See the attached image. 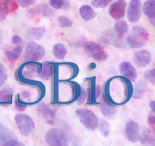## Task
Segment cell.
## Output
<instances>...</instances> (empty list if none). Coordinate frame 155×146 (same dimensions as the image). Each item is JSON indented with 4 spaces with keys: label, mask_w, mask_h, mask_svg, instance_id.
<instances>
[{
    "label": "cell",
    "mask_w": 155,
    "mask_h": 146,
    "mask_svg": "<svg viewBox=\"0 0 155 146\" xmlns=\"http://www.w3.org/2000/svg\"><path fill=\"white\" fill-rule=\"evenodd\" d=\"M12 42L15 45H19V44H21L22 43V39L20 36L15 35L12 38Z\"/></svg>",
    "instance_id": "37"
},
{
    "label": "cell",
    "mask_w": 155,
    "mask_h": 146,
    "mask_svg": "<svg viewBox=\"0 0 155 146\" xmlns=\"http://www.w3.org/2000/svg\"><path fill=\"white\" fill-rule=\"evenodd\" d=\"M58 22H59V25L62 28H68V27H71L72 25V22L65 16H59L58 18Z\"/></svg>",
    "instance_id": "32"
},
{
    "label": "cell",
    "mask_w": 155,
    "mask_h": 146,
    "mask_svg": "<svg viewBox=\"0 0 155 146\" xmlns=\"http://www.w3.org/2000/svg\"><path fill=\"white\" fill-rule=\"evenodd\" d=\"M49 2L50 6L55 9L67 10L70 7L68 0H49Z\"/></svg>",
    "instance_id": "27"
},
{
    "label": "cell",
    "mask_w": 155,
    "mask_h": 146,
    "mask_svg": "<svg viewBox=\"0 0 155 146\" xmlns=\"http://www.w3.org/2000/svg\"><path fill=\"white\" fill-rule=\"evenodd\" d=\"M17 0H0V6L7 13L13 12L18 8Z\"/></svg>",
    "instance_id": "23"
},
{
    "label": "cell",
    "mask_w": 155,
    "mask_h": 146,
    "mask_svg": "<svg viewBox=\"0 0 155 146\" xmlns=\"http://www.w3.org/2000/svg\"><path fill=\"white\" fill-rule=\"evenodd\" d=\"M30 17L34 18V16L41 15L46 18H51L54 15L53 10L47 4H40L34 8H31L28 12Z\"/></svg>",
    "instance_id": "13"
},
{
    "label": "cell",
    "mask_w": 155,
    "mask_h": 146,
    "mask_svg": "<svg viewBox=\"0 0 155 146\" xmlns=\"http://www.w3.org/2000/svg\"><path fill=\"white\" fill-rule=\"evenodd\" d=\"M86 98H87V91L84 89H81L80 90V94L78 95V97L77 100L78 104H83L84 102V101H85Z\"/></svg>",
    "instance_id": "35"
},
{
    "label": "cell",
    "mask_w": 155,
    "mask_h": 146,
    "mask_svg": "<svg viewBox=\"0 0 155 146\" xmlns=\"http://www.w3.org/2000/svg\"><path fill=\"white\" fill-rule=\"evenodd\" d=\"M139 140L143 144H155V132L152 129H146L139 135Z\"/></svg>",
    "instance_id": "17"
},
{
    "label": "cell",
    "mask_w": 155,
    "mask_h": 146,
    "mask_svg": "<svg viewBox=\"0 0 155 146\" xmlns=\"http://www.w3.org/2000/svg\"><path fill=\"white\" fill-rule=\"evenodd\" d=\"M1 40H2V34L0 32V41H1Z\"/></svg>",
    "instance_id": "44"
},
{
    "label": "cell",
    "mask_w": 155,
    "mask_h": 146,
    "mask_svg": "<svg viewBox=\"0 0 155 146\" xmlns=\"http://www.w3.org/2000/svg\"><path fill=\"white\" fill-rule=\"evenodd\" d=\"M46 29L43 27L39 28H31L28 29V35L30 38H33L35 40H40L44 37L45 34Z\"/></svg>",
    "instance_id": "24"
},
{
    "label": "cell",
    "mask_w": 155,
    "mask_h": 146,
    "mask_svg": "<svg viewBox=\"0 0 155 146\" xmlns=\"http://www.w3.org/2000/svg\"><path fill=\"white\" fill-rule=\"evenodd\" d=\"M76 115L79 118L81 124L89 130H95L99 126V120L91 111L87 109H78L76 111Z\"/></svg>",
    "instance_id": "4"
},
{
    "label": "cell",
    "mask_w": 155,
    "mask_h": 146,
    "mask_svg": "<svg viewBox=\"0 0 155 146\" xmlns=\"http://www.w3.org/2000/svg\"><path fill=\"white\" fill-rule=\"evenodd\" d=\"M127 2L126 0H117L113 2L109 8V14L115 20H120L126 14Z\"/></svg>",
    "instance_id": "8"
},
{
    "label": "cell",
    "mask_w": 155,
    "mask_h": 146,
    "mask_svg": "<svg viewBox=\"0 0 155 146\" xmlns=\"http://www.w3.org/2000/svg\"><path fill=\"white\" fill-rule=\"evenodd\" d=\"M84 51L90 57L97 61H104L107 59V54L102 46L94 42H87L84 45Z\"/></svg>",
    "instance_id": "6"
},
{
    "label": "cell",
    "mask_w": 155,
    "mask_h": 146,
    "mask_svg": "<svg viewBox=\"0 0 155 146\" xmlns=\"http://www.w3.org/2000/svg\"><path fill=\"white\" fill-rule=\"evenodd\" d=\"M125 133L127 139L131 142H136L139 139V126L135 121H129L126 123Z\"/></svg>",
    "instance_id": "11"
},
{
    "label": "cell",
    "mask_w": 155,
    "mask_h": 146,
    "mask_svg": "<svg viewBox=\"0 0 155 146\" xmlns=\"http://www.w3.org/2000/svg\"><path fill=\"white\" fill-rule=\"evenodd\" d=\"M21 144L18 141L16 135L6 126L0 123V145L15 146Z\"/></svg>",
    "instance_id": "7"
},
{
    "label": "cell",
    "mask_w": 155,
    "mask_h": 146,
    "mask_svg": "<svg viewBox=\"0 0 155 146\" xmlns=\"http://www.w3.org/2000/svg\"><path fill=\"white\" fill-rule=\"evenodd\" d=\"M15 120L21 135L27 136L32 133L34 130L35 125L34 120L30 116L27 114H18L15 116Z\"/></svg>",
    "instance_id": "5"
},
{
    "label": "cell",
    "mask_w": 155,
    "mask_h": 146,
    "mask_svg": "<svg viewBox=\"0 0 155 146\" xmlns=\"http://www.w3.org/2000/svg\"><path fill=\"white\" fill-rule=\"evenodd\" d=\"M114 30L119 35L123 36L129 31V25L125 21H120L116 23L114 26Z\"/></svg>",
    "instance_id": "28"
},
{
    "label": "cell",
    "mask_w": 155,
    "mask_h": 146,
    "mask_svg": "<svg viewBox=\"0 0 155 146\" xmlns=\"http://www.w3.org/2000/svg\"><path fill=\"white\" fill-rule=\"evenodd\" d=\"M45 140L49 145L66 146L68 144V138L63 130L53 128L46 133Z\"/></svg>",
    "instance_id": "2"
},
{
    "label": "cell",
    "mask_w": 155,
    "mask_h": 146,
    "mask_svg": "<svg viewBox=\"0 0 155 146\" xmlns=\"http://www.w3.org/2000/svg\"><path fill=\"white\" fill-rule=\"evenodd\" d=\"M37 111L38 115L42 117L46 123L48 124H53L56 117V111L50 108L48 105L44 103H41L37 107Z\"/></svg>",
    "instance_id": "10"
},
{
    "label": "cell",
    "mask_w": 155,
    "mask_h": 146,
    "mask_svg": "<svg viewBox=\"0 0 155 146\" xmlns=\"http://www.w3.org/2000/svg\"><path fill=\"white\" fill-rule=\"evenodd\" d=\"M79 13L81 17L84 21H91L96 16V12H94V10L92 8V7L87 5H82L80 8Z\"/></svg>",
    "instance_id": "19"
},
{
    "label": "cell",
    "mask_w": 155,
    "mask_h": 146,
    "mask_svg": "<svg viewBox=\"0 0 155 146\" xmlns=\"http://www.w3.org/2000/svg\"><path fill=\"white\" fill-rule=\"evenodd\" d=\"M144 77L147 81H150L152 84H155V68L146 71L144 72Z\"/></svg>",
    "instance_id": "31"
},
{
    "label": "cell",
    "mask_w": 155,
    "mask_h": 146,
    "mask_svg": "<svg viewBox=\"0 0 155 146\" xmlns=\"http://www.w3.org/2000/svg\"><path fill=\"white\" fill-rule=\"evenodd\" d=\"M21 75L22 78L25 80L32 79L35 75L39 76L41 71V65L34 64V62H27L24 66H21Z\"/></svg>",
    "instance_id": "12"
},
{
    "label": "cell",
    "mask_w": 155,
    "mask_h": 146,
    "mask_svg": "<svg viewBox=\"0 0 155 146\" xmlns=\"http://www.w3.org/2000/svg\"><path fill=\"white\" fill-rule=\"evenodd\" d=\"M147 122H148L149 126H150L151 129H155V113L152 111L151 113L149 114L148 119H147Z\"/></svg>",
    "instance_id": "36"
},
{
    "label": "cell",
    "mask_w": 155,
    "mask_h": 146,
    "mask_svg": "<svg viewBox=\"0 0 155 146\" xmlns=\"http://www.w3.org/2000/svg\"><path fill=\"white\" fill-rule=\"evenodd\" d=\"M7 79V71L5 66L0 63V87H2Z\"/></svg>",
    "instance_id": "33"
},
{
    "label": "cell",
    "mask_w": 155,
    "mask_h": 146,
    "mask_svg": "<svg viewBox=\"0 0 155 146\" xmlns=\"http://www.w3.org/2000/svg\"><path fill=\"white\" fill-rule=\"evenodd\" d=\"M141 16V2L140 0H131L127 11L128 20L131 23H136Z\"/></svg>",
    "instance_id": "9"
},
{
    "label": "cell",
    "mask_w": 155,
    "mask_h": 146,
    "mask_svg": "<svg viewBox=\"0 0 155 146\" xmlns=\"http://www.w3.org/2000/svg\"><path fill=\"white\" fill-rule=\"evenodd\" d=\"M133 60L137 66L143 68L150 63L151 60V54L147 50H140L134 54Z\"/></svg>",
    "instance_id": "14"
},
{
    "label": "cell",
    "mask_w": 155,
    "mask_h": 146,
    "mask_svg": "<svg viewBox=\"0 0 155 146\" xmlns=\"http://www.w3.org/2000/svg\"><path fill=\"white\" fill-rule=\"evenodd\" d=\"M94 94H95V98H98L100 97L101 94V87L98 85H95V88H94Z\"/></svg>",
    "instance_id": "41"
},
{
    "label": "cell",
    "mask_w": 155,
    "mask_h": 146,
    "mask_svg": "<svg viewBox=\"0 0 155 146\" xmlns=\"http://www.w3.org/2000/svg\"><path fill=\"white\" fill-rule=\"evenodd\" d=\"M100 109L103 115L108 119H112L115 117L117 109L114 105H112L109 102L103 99L100 103Z\"/></svg>",
    "instance_id": "16"
},
{
    "label": "cell",
    "mask_w": 155,
    "mask_h": 146,
    "mask_svg": "<svg viewBox=\"0 0 155 146\" xmlns=\"http://www.w3.org/2000/svg\"><path fill=\"white\" fill-rule=\"evenodd\" d=\"M7 14H8V13H7L2 7L0 6V22L5 20Z\"/></svg>",
    "instance_id": "40"
},
{
    "label": "cell",
    "mask_w": 155,
    "mask_h": 146,
    "mask_svg": "<svg viewBox=\"0 0 155 146\" xmlns=\"http://www.w3.org/2000/svg\"><path fill=\"white\" fill-rule=\"evenodd\" d=\"M120 71L123 76L129 81H134L137 78V71L135 67L129 62H123L120 65Z\"/></svg>",
    "instance_id": "15"
},
{
    "label": "cell",
    "mask_w": 155,
    "mask_h": 146,
    "mask_svg": "<svg viewBox=\"0 0 155 146\" xmlns=\"http://www.w3.org/2000/svg\"><path fill=\"white\" fill-rule=\"evenodd\" d=\"M99 129L101 132L102 133V135L104 136H108L110 135V124H109L108 122L105 120H102L101 121V123L99 124Z\"/></svg>",
    "instance_id": "29"
},
{
    "label": "cell",
    "mask_w": 155,
    "mask_h": 146,
    "mask_svg": "<svg viewBox=\"0 0 155 146\" xmlns=\"http://www.w3.org/2000/svg\"><path fill=\"white\" fill-rule=\"evenodd\" d=\"M150 109H151V111L155 113V101H151V102L150 103Z\"/></svg>",
    "instance_id": "42"
},
{
    "label": "cell",
    "mask_w": 155,
    "mask_h": 146,
    "mask_svg": "<svg viewBox=\"0 0 155 146\" xmlns=\"http://www.w3.org/2000/svg\"><path fill=\"white\" fill-rule=\"evenodd\" d=\"M45 50L40 44L35 42H30L27 45L24 54V60L26 62H36L44 58Z\"/></svg>",
    "instance_id": "3"
},
{
    "label": "cell",
    "mask_w": 155,
    "mask_h": 146,
    "mask_svg": "<svg viewBox=\"0 0 155 146\" xmlns=\"http://www.w3.org/2000/svg\"><path fill=\"white\" fill-rule=\"evenodd\" d=\"M13 90L11 88H5L0 91V103L10 104L12 100Z\"/></svg>",
    "instance_id": "22"
},
{
    "label": "cell",
    "mask_w": 155,
    "mask_h": 146,
    "mask_svg": "<svg viewBox=\"0 0 155 146\" xmlns=\"http://www.w3.org/2000/svg\"><path fill=\"white\" fill-rule=\"evenodd\" d=\"M148 38V33L144 28L135 26L132 28V33L128 36L127 43L131 48H141L145 45Z\"/></svg>",
    "instance_id": "1"
},
{
    "label": "cell",
    "mask_w": 155,
    "mask_h": 146,
    "mask_svg": "<svg viewBox=\"0 0 155 146\" xmlns=\"http://www.w3.org/2000/svg\"><path fill=\"white\" fill-rule=\"evenodd\" d=\"M113 0H93L92 1V5L95 8H106L110 2H113Z\"/></svg>",
    "instance_id": "30"
},
{
    "label": "cell",
    "mask_w": 155,
    "mask_h": 146,
    "mask_svg": "<svg viewBox=\"0 0 155 146\" xmlns=\"http://www.w3.org/2000/svg\"><path fill=\"white\" fill-rule=\"evenodd\" d=\"M22 49H23V47L21 46H17L13 50H6L5 53V57L7 58L8 60L12 61V62L15 61L16 59H18L20 57L21 54L22 53Z\"/></svg>",
    "instance_id": "25"
},
{
    "label": "cell",
    "mask_w": 155,
    "mask_h": 146,
    "mask_svg": "<svg viewBox=\"0 0 155 146\" xmlns=\"http://www.w3.org/2000/svg\"><path fill=\"white\" fill-rule=\"evenodd\" d=\"M146 91H147V84L144 81H140L132 91V97L135 99H139L144 96Z\"/></svg>",
    "instance_id": "21"
},
{
    "label": "cell",
    "mask_w": 155,
    "mask_h": 146,
    "mask_svg": "<svg viewBox=\"0 0 155 146\" xmlns=\"http://www.w3.org/2000/svg\"><path fill=\"white\" fill-rule=\"evenodd\" d=\"M150 23H151V25H153V26L155 27V18L150 19Z\"/></svg>",
    "instance_id": "43"
},
{
    "label": "cell",
    "mask_w": 155,
    "mask_h": 146,
    "mask_svg": "<svg viewBox=\"0 0 155 146\" xmlns=\"http://www.w3.org/2000/svg\"><path fill=\"white\" fill-rule=\"evenodd\" d=\"M53 53L58 59H63L67 54V49L63 44H56L53 48Z\"/></svg>",
    "instance_id": "26"
},
{
    "label": "cell",
    "mask_w": 155,
    "mask_h": 146,
    "mask_svg": "<svg viewBox=\"0 0 155 146\" xmlns=\"http://www.w3.org/2000/svg\"><path fill=\"white\" fill-rule=\"evenodd\" d=\"M20 95L21 96V100H24V101H28V100L31 98V93L30 91H25L22 92Z\"/></svg>",
    "instance_id": "38"
},
{
    "label": "cell",
    "mask_w": 155,
    "mask_h": 146,
    "mask_svg": "<svg viewBox=\"0 0 155 146\" xmlns=\"http://www.w3.org/2000/svg\"><path fill=\"white\" fill-rule=\"evenodd\" d=\"M53 73V66L50 63H44L41 65V71L39 74V77L44 81H47L52 77Z\"/></svg>",
    "instance_id": "18"
},
{
    "label": "cell",
    "mask_w": 155,
    "mask_h": 146,
    "mask_svg": "<svg viewBox=\"0 0 155 146\" xmlns=\"http://www.w3.org/2000/svg\"><path fill=\"white\" fill-rule=\"evenodd\" d=\"M17 2L22 8H28L34 3L35 0H17Z\"/></svg>",
    "instance_id": "34"
},
{
    "label": "cell",
    "mask_w": 155,
    "mask_h": 146,
    "mask_svg": "<svg viewBox=\"0 0 155 146\" xmlns=\"http://www.w3.org/2000/svg\"><path fill=\"white\" fill-rule=\"evenodd\" d=\"M27 105L26 104H23V103H19L17 102L15 104V108L17 111H20V112H23L24 111H25V109H26Z\"/></svg>",
    "instance_id": "39"
},
{
    "label": "cell",
    "mask_w": 155,
    "mask_h": 146,
    "mask_svg": "<svg viewBox=\"0 0 155 146\" xmlns=\"http://www.w3.org/2000/svg\"><path fill=\"white\" fill-rule=\"evenodd\" d=\"M143 12L149 19L155 18V0H146L143 5Z\"/></svg>",
    "instance_id": "20"
}]
</instances>
